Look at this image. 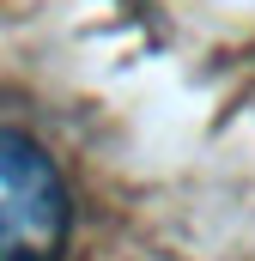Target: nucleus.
Returning a JSON list of instances; mask_svg holds the SVG:
<instances>
[{"label":"nucleus","instance_id":"f257e3e1","mask_svg":"<svg viewBox=\"0 0 255 261\" xmlns=\"http://www.w3.org/2000/svg\"><path fill=\"white\" fill-rule=\"evenodd\" d=\"M73 200L55 158L18 128H0V261H61Z\"/></svg>","mask_w":255,"mask_h":261}]
</instances>
